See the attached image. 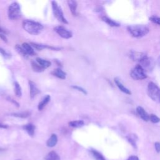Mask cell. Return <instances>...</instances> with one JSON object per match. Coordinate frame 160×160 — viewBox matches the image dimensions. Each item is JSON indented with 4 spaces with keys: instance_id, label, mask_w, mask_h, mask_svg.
I'll return each mask as SVG.
<instances>
[{
    "instance_id": "1",
    "label": "cell",
    "mask_w": 160,
    "mask_h": 160,
    "mask_svg": "<svg viewBox=\"0 0 160 160\" xmlns=\"http://www.w3.org/2000/svg\"><path fill=\"white\" fill-rule=\"evenodd\" d=\"M22 28L31 35H38L43 29V26L41 24L30 19H26L22 22Z\"/></svg>"
},
{
    "instance_id": "2",
    "label": "cell",
    "mask_w": 160,
    "mask_h": 160,
    "mask_svg": "<svg viewBox=\"0 0 160 160\" xmlns=\"http://www.w3.org/2000/svg\"><path fill=\"white\" fill-rule=\"evenodd\" d=\"M129 32L135 38H141L146 36L149 32V28L143 24L132 25L128 27Z\"/></svg>"
},
{
    "instance_id": "3",
    "label": "cell",
    "mask_w": 160,
    "mask_h": 160,
    "mask_svg": "<svg viewBox=\"0 0 160 160\" xmlns=\"http://www.w3.org/2000/svg\"><path fill=\"white\" fill-rule=\"evenodd\" d=\"M21 11L19 4L17 2L11 3L8 8V17L11 20L18 19L21 18Z\"/></svg>"
},
{
    "instance_id": "4",
    "label": "cell",
    "mask_w": 160,
    "mask_h": 160,
    "mask_svg": "<svg viewBox=\"0 0 160 160\" xmlns=\"http://www.w3.org/2000/svg\"><path fill=\"white\" fill-rule=\"evenodd\" d=\"M149 96L154 101L160 102V88L153 82H150L148 86Z\"/></svg>"
},
{
    "instance_id": "5",
    "label": "cell",
    "mask_w": 160,
    "mask_h": 160,
    "mask_svg": "<svg viewBox=\"0 0 160 160\" xmlns=\"http://www.w3.org/2000/svg\"><path fill=\"white\" fill-rule=\"evenodd\" d=\"M51 4H52V12L53 14L55 16V18L58 19L60 22H63L64 24H68V22L66 20V19L64 18L62 11L61 8L60 6H58V3L53 1L51 2Z\"/></svg>"
},
{
    "instance_id": "6",
    "label": "cell",
    "mask_w": 160,
    "mask_h": 160,
    "mask_svg": "<svg viewBox=\"0 0 160 160\" xmlns=\"http://www.w3.org/2000/svg\"><path fill=\"white\" fill-rule=\"evenodd\" d=\"M130 75L131 78L135 80L144 79L147 78L144 70L139 64H137L134 68L132 69Z\"/></svg>"
},
{
    "instance_id": "7",
    "label": "cell",
    "mask_w": 160,
    "mask_h": 160,
    "mask_svg": "<svg viewBox=\"0 0 160 160\" xmlns=\"http://www.w3.org/2000/svg\"><path fill=\"white\" fill-rule=\"evenodd\" d=\"M139 65L142 67L144 71H150L154 68L155 62L152 58H149L147 56L139 62Z\"/></svg>"
},
{
    "instance_id": "8",
    "label": "cell",
    "mask_w": 160,
    "mask_h": 160,
    "mask_svg": "<svg viewBox=\"0 0 160 160\" xmlns=\"http://www.w3.org/2000/svg\"><path fill=\"white\" fill-rule=\"evenodd\" d=\"M54 31L58 33L61 38L64 39H69L72 36V32L66 29L64 27L61 26H58L54 28Z\"/></svg>"
},
{
    "instance_id": "9",
    "label": "cell",
    "mask_w": 160,
    "mask_h": 160,
    "mask_svg": "<svg viewBox=\"0 0 160 160\" xmlns=\"http://www.w3.org/2000/svg\"><path fill=\"white\" fill-rule=\"evenodd\" d=\"M129 57L132 61H138L140 62L142 60H143L145 58H146L147 56L144 52H142L131 51L129 52Z\"/></svg>"
},
{
    "instance_id": "10",
    "label": "cell",
    "mask_w": 160,
    "mask_h": 160,
    "mask_svg": "<svg viewBox=\"0 0 160 160\" xmlns=\"http://www.w3.org/2000/svg\"><path fill=\"white\" fill-rule=\"evenodd\" d=\"M29 88H30V98L31 99H33L38 94L39 90H38V88H37L36 84L32 81H29Z\"/></svg>"
},
{
    "instance_id": "11",
    "label": "cell",
    "mask_w": 160,
    "mask_h": 160,
    "mask_svg": "<svg viewBox=\"0 0 160 160\" xmlns=\"http://www.w3.org/2000/svg\"><path fill=\"white\" fill-rule=\"evenodd\" d=\"M136 111L139 116L141 117V119H142L145 121H149V115L147 113V112L144 110L143 108L141 106H138L136 108Z\"/></svg>"
},
{
    "instance_id": "12",
    "label": "cell",
    "mask_w": 160,
    "mask_h": 160,
    "mask_svg": "<svg viewBox=\"0 0 160 160\" xmlns=\"http://www.w3.org/2000/svg\"><path fill=\"white\" fill-rule=\"evenodd\" d=\"M114 82L116 84V86L118 87V88L120 89V91H121L122 92L127 94H131V92L130 91V90H129L128 88H126L122 84V82L120 81V80L118 78H114Z\"/></svg>"
},
{
    "instance_id": "13",
    "label": "cell",
    "mask_w": 160,
    "mask_h": 160,
    "mask_svg": "<svg viewBox=\"0 0 160 160\" xmlns=\"http://www.w3.org/2000/svg\"><path fill=\"white\" fill-rule=\"evenodd\" d=\"M69 8L70 9L71 12L73 16H76L77 14V11H76V8H77V2L74 0H69L67 1Z\"/></svg>"
},
{
    "instance_id": "14",
    "label": "cell",
    "mask_w": 160,
    "mask_h": 160,
    "mask_svg": "<svg viewBox=\"0 0 160 160\" xmlns=\"http://www.w3.org/2000/svg\"><path fill=\"white\" fill-rule=\"evenodd\" d=\"M21 46L22 47V48L24 49V50L25 51V52L28 56H33L35 54L32 46L30 45L27 42H24L22 44Z\"/></svg>"
},
{
    "instance_id": "15",
    "label": "cell",
    "mask_w": 160,
    "mask_h": 160,
    "mask_svg": "<svg viewBox=\"0 0 160 160\" xmlns=\"http://www.w3.org/2000/svg\"><path fill=\"white\" fill-rule=\"evenodd\" d=\"M51 74L52 75H54V76L61 79H64L66 77V74L65 72H64L62 69H61L60 68H56L52 72Z\"/></svg>"
},
{
    "instance_id": "16",
    "label": "cell",
    "mask_w": 160,
    "mask_h": 160,
    "mask_svg": "<svg viewBox=\"0 0 160 160\" xmlns=\"http://www.w3.org/2000/svg\"><path fill=\"white\" fill-rule=\"evenodd\" d=\"M57 142H58V137L56 134H51L49 139L47 141L46 145L49 148H52L56 146V144H57Z\"/></svg>"
},
{
    "instance_id": "17",
    "label": "cell",
    "mask_w": 160,
    "mask_h": 160,
    "mask_svg": "<svg viewBox=\"0 0 160 160\" xmlns=\"http://www.w3.org/2000/svg\"><path fill=\"white\" fill-rule=\"evenodd\" d=\"M24 129L28 132L30 136H33L35 131V126L31 123L27 124L23 126Z\"/></svg>"
},
{
    "instance_id": "18",
    "label": "cell",
    "mask_w": 160,
    "mask_h": 160,
    "mask_svg": "<svg viewBox=\"0 0 160 160\" xmlns=\"http://www.w3.org/2000/svg\"><path fill=\"white\" fill-rule=\"evenodd\" d=\"M51 97L49 95H46L44 96V98L42 99V101L39 103L38 104V109L39 111H41L44 109V108L46 106V105L50 101Z\"/></svg>"
},
{
    "instance_id": "19",
    "label": "cell",
    "mask_w": 160,
    "mask_h": 160,
    "mask_svg": "<svg viewBox=\"0 0 160 160\" xmlns=\"http://www.w3.org/2000/svg\"><path fill=\"white\" fill-rule=\"evenodd\" d=\"M45 160H60V156L54 151L49 152L44 158Z\"/></svg>"
},
{
    "instance_id": "20",
    "label": "cell",
    "mask_w": 160,
    "mask_h": 160,
    "mask_svg": "<svg viewBox=\"0 0 160 160\" xmlns=\"http://www.w3.org/2000/svg\"><path fill=\"white\" fill-rule=\"evenodd\" d=\"M36 61L44 69L47 68H49L51 65V63L49 61L43 59H41L40 58H36Z\"/></svg>"
},
{
    "instance_id": "21",
    "label": "cell",
    "mask_w": 160,
    "mask_h": 160,
    "mask_svg": "<svg viewBox=\"0 0 160 160\" xmlns=\"http://www.w3.org/2000/svg\"><path fill=\"white\" fill-rule=\"evenodd\" d=\"M90 152L96 160H106L104 157L103 156V155L101 153H100L99 151H98L94 149H91Z\"/></svg>"
},
{
    "instance_id": "22",
    "label": "cell",
    "mask_w": 160,
    "mask_h": 160,
    "mask_svg": "<svg viewBox=\"0 0 160 160\" xmlns=\"http://www.w3.org/2000/svg\"><path fill=\"white\" fill-rule=\"evenodd\" d=\"M127 139L129 141V142L134 148H136L137 146H136V141L138 139L137 136L134 134H131L129 136H127Z\"/></svg>"
},
{
    "instance_id": "23",
    "label": "cell",
    "mask_w": 160,
    "mask_h": 160,
    "mask_svg": "<svg viewBox=\"0 0 160 160\" xmlns=\"http://www.w3.org/2000/svg\"><path fill=\"white\" fill-rule=\"evenodd\" d=\"M84 122L82 120H76V121H72L69 122V126L74 128H79L82 127L84 125Z\"/></svg>"
},
{
    "instance_id": "24",
    "label": "cell",
    "mask_w": 160,
    "mask_h": 160,
    "mask_svg": "<svg viewBox=\"0 0 160 160\" xmlns=\"http://www.w3.org/2000/svg\"><path fill=\"white\" fill-rule=\"evenodd\" d=\"M14 90L15 95L18 98H21L22 96L21 88L19 85V84L16 81L14 82Z\"/></svg>"
},
{
    "instance_id": "25",
    "label": "cell",
    "mask_w": 160,
    "mask_h": 160,
    "mask_svg": "<svg viewBox=\"0 0 160 160\" xmlns=\"http://www.w3.org/2000/svg\"><path fill=\"white\" fill-rule=\"evenodd\" d=\"M102 19L103 21H104L105 22H106L108 25L111 26H113V27H118L119 25V24H118L117 22H116L115 21L111 20V19L108 18V17L106 16H103L102 17Z\"/></svg>"
},
{
    "instance_id": "26",
    "label": "cell",
    "mask_w": 160,
    "mask_h": 160,
    "mask_svg": "<svg viewBox=\"0 0 160 160\" xmlns=\"http://www.w3.org/2000/svg\"><path fill=\"white\" fill-rule=\"evenodd\" d=\"M11 115L14 117H18L20 118H26L29 116L30 113L29 112L25 111V112H14V113H12Z\"/></svg>"
},
{
    "instance_id": "27",
    "label": "cell",
    "mask_w": 160,
    "mask_h": 160,
    "mask_svg": "<svg viewBox=\"0 0 160 160\" xmlns=\"http://www.w3.org/2000/svg\"><path fill=\"white\" fill-rule=\"evenodd\" d=\"M31 67L34 71L35 72H42L44 71V69L38 63L34 61H31Z\"/></svg>"
},
{
    "instance_id": "28",
    "label": "cell",
    "mask_w": 160,
    "mask_h": 160,
    "mask_svg": "<svg viewBox=\"0 0 160 160\" xmlns=\"http://www.w3.org/2000/svg\"><path fill=\"white\" fill-rule=\"evenodd\" d=\"M15 49L17 51V52H18L21 55L23 56L24 57H27L28 55L26 54V52H25V51L24 50V49L22 48V47L19 44H16L15 46Z\"/></svg>"
},
{
    "instance_id": "29",
    "label": "cell",
    "mask_w": 160,
    "mask_h": 160,
    "mask_svg": "<svg viewBox=\"0 0 160 160\" xmlns=\"http://www.w3.org/2000/svg\"><path fill=\"white\" fill-rule=\"evenodd\" d=\"M149 119L153 123H158L160 121V118H158L156 115L153 114H151L149 115Z\"/></svg>"
},
{
    "instance_id": "30",
    "label": "cell",
    "mask_w": 160,
    "mask_h": 160,
    "mask_svg": "<svg viewBox=\"0 0 160 160\" xmlns=\"http://www.w3.org/2000/svg\"><path fill=\"white\" fill-rule=\"evenodd\" d=\"M0 53L6 59H9L11 57V54L2 48H0Z\"/></svg>"
},
{
    "instance_id": "31",
    "label": "cell",
    "mask_w": 160,
    "mask_h": 160,
    "mask_svg": "<svg viewBox=\"0 0 160 160\" xmlns=\"http://www.w3.org/2000/svg\"><path fill=\"white\" fill-rule=\"evenodd\" d=\"M149 19L154 23L157 24L158 25H160V18L157 16H151Z\"/></svg>"
},
{
    "instance_id": "32",
    "label": "cell",
    "mask_w": 160,
    "mask_h": 160,
    "mask_svg": "<svg viewBox=\"0 0 160 160\" xmlns=\"http://www.w3.org/2000/svg\"><path fill=\"white\" fill-rule=\"evenodd\" d=\"M72 88H74V89H76V90H78V91H80V92H82V93L84 94H87L86 91L84 88H81V87H80V86H78L75 85V86H72Z\"/></svg>"
},
{
    "instance_id": "33",
    "label": "cell",
    "mask_w": 160,
    "mask_h": 160,
    "mask_svg": "<svg viewBox=\"0 0 160 160\" xmlns=\"http://www.w3.org/2000/svg\"><path fill=\"white\" fill-rule=\"evenodd\" d=\"M155 149L157 152H160V142H156L154 144Z\"/></svg>"
},
{
    "instance_id": "34",
    "label": "cell",
    "mask_w": 160,
    "mask_h": 160,
    "mask_svg": "<svg viewBox=\"0 0 160 160\" xmlns=\"http://www.w3.org/2000/svg\"><path fill=\"white\" fill-rule=\"evenodd\" d=\"M127 160H139L138 157L136 156H131L128 158Z\"/></svg>"
},
{
    "instance_id": "35",
    "label": "cell",
    "mask_w": 160,
    "mask_h": 160,
    "mask_svg": "<svg viewBox=\"0 0 160 160\" xmlns=\"http://www.w3.org/2000/svg\"><path fill=\"white\" fill-rule=\"evenodd\" d=\"M0 38H1L4 41L7 42V38H6V37L5 36V35H4L3 34H0Z\"/></svg>"
},
{
    "instance_id": "36",
    "label": "cell",
    "mask_w": 160,
    "mask_h": 160,
    "mask_svg": "<svg viewBox=\"0 0 160 160\" xmlns=\"http://www.w3.org/2000/svg\"><path fill=\"white\" fill-rule=\"evenodd\" d=\"M0 128L6 129V128H8V126L6 124H2V123L0 122Z\"/></svg>"
},
{
    "instance_id": "37",
    "label": "cell",
    "mask_w": 160,
    "mask_h": 160,
    "mask_svg": "<svg viewBox=\"0 0 160 160\" xmlns=\"http://www.w3.org/2000/svg\"><path fill=\"white\" fill-rule=\"evenodd\" d=\"M8 99H9V101H10L11 102H12V103H14V104H15L16 106H18V102H16L14 99H11V98H8Z\"/></svg>"
},
{
    "instance_id": "38",
    "label": "cell",
    "mask_w": 160,
    "mask_h": 160,
    "mask_svg": "<svg viewBox=\"0 0 160 160\" xmlns=\"http://www.w3.org/2000/svg\"><path fill=\"white\" fill-rule=\"evenodd\" d=\"M157 62H158V66L160 67V56L158 57V59H157Z\"/></svg>"
},
{
    "instance_id": "39",
    "label": "cell",
    "mask_w": 160,
    "mask_h": 160,
    "mask_svg": "<svg viewBox=\"0 0 160 160\" xmlns=\"http://www.w3.org/2000/svg\"><path fill=\"white\" fill-rule=\"evenodd\" d=\"M4 32V31L0 28V33H3Z\"/></svg>"
},
{
    "instance_id": "40",
    "label": "cell",
    "mask_w": 160,
    "mask_h": 160,
    "mask_svg": "<svg viewBox=\"0 0 160 160\" xmlns=\"http://www.w3.org/2000/svg\"><path fill=\"white\" fill-rule=\"evenodd\" d=\"M4 149V148H1L0 147V151H3Z\"/></svg>"
},
{
    "instance_id": "41",
    "label": "cell",
    "mask_w": 160,
    "mask_h": 160,
    "mask_svg": "<svg viewBox=\"0 0 160 160\" xmlns=\"http://www.w3.org/2000/svg\"><path fill=\"white\" fill-rule=\"evenodd\" d=\"M16 160H20V159H16Z\"/></svg>"
}]
</instances>
